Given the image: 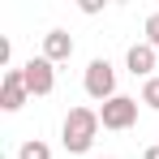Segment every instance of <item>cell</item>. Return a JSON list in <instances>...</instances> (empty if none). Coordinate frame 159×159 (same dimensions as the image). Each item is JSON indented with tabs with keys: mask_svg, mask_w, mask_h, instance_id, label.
<instances>
[{
	"mask_svg": "<svg viewBox=\"0 0 159 159\" xmlns=\"http://www.w3.org/2000/svg\"><path fill=\"white\" fill-rule=\"evenodd\" d=\"M22 78H26V90H30V95H52L56 65L48 60V56H30L26 65H22Z\"/></svg>",
	"mask_w": 159,
	"mask_h": 159,
	"instance_id": "obj_3",
	"label": "cell"
},
{
	"mask_svg": "<svg viewBox=\"0 0 159 159\" xmlns=\"http://www.w3.org/2000/svg\"><path fill=\"white\" fill-rule=\"evenodd\" d=\"M99 112L95 107H73L69 116H65V125H60V142H65V151L69 155H86L90 146H95V133H99Z\"/></svg>",
	"mask_w": 159,
	"mask_h": 159,
	"instance_id": "obj_1",
	"label": "cell"
},
{
	"mask_svg": "<svg viewBox=\"0 0 159 159\" xmlns=\"http://www.w3.org/2000/svg\"><path fill=\"white\" fill-rule=\"evenodd\" d=\"M146 43L159 52V13H151V17H146Z\"/></svg>",
	"mask_w": 159,
	"mask_h": 159,
	"instance_id": "obj_10",
	"label": "cell"
},
{
	"mask_svg": "<svg viewBox=\"0 0 159 159\" xmlns=\"http://www.w3.org/2000/svg\"><path fill=\"white\" fill-rule=\"evenodd\" d=\"M26 78H22V69H9L4 73V82H0V107L4 112H17V107L26 103Z\"/></svg>",
	"mask_w": 159,
	"mask_h": 159,
	"instance_id": "obj_5",
	"label": "cell"
},
{
	"mask_svg": "<svg viewBox=\"0 0 159 159\" xmlns=\"http://www.w3.org/2000/svg\"><path fill=\"white\" fill-rule=\"evenodd\" d=\"M99 120H103V129H129L133 120H138V99H129V95L107 99L99 107Z\"/></svg>",
	"mask_w": 159,
	"mask_h": 159,
	"instance_id": "obj_4",
	"label": "cell"
},
{
	"mask_svg": "<svg viewBox=\"0 0 159 159\" xmlns=\"http://www.w3.org/2000/svg\"><path fill=\"white\" fill-rule=\"evenodd\" d=\"M43 56H48L52 65L69 60V56H73V39H69L65 30H48V34H43Z\"/></svg>",
	"mask_w": 159,
	"mask_h": 159,
	"instance_id": "obj_7",
	"label": "cell"
},
{
	"mask_svg": "<svg viewBox=\"0 0 159 159\" xmlns=\"http://www.w3.org/2000/svg\"><path fill=\"white\" fill-rule=\"evenodd\" d=\"M146 159H159V146H146Z\"/></svg>",
	"mask_w": 159,
	"mask_h": 159,
	"instance_id": "obj_11",
	"label": "cell"
},
{
	"mask_svg": "<svg viewBox=\"0 0 159 159\" xmlns=\"http://www.w3.org/2000/svg\"><path fill=\"white\" fill-rule=\"evenodd\" d=\"M82 86H86V95H90V99L107 103V99H116V69L107 65L103 56H99V60H90V65H86V78H82Z\"/></svg>",
	"mask_w": 159,
	"mask_h": 159,
	"instance_id": "obj_2",
	"label": "cell"
},
{
	"mask_svg": "<svg viewBox=\"0 0 159 159\" xmlns=\"http://www.w3.org/2000/svg\"><path fill=\"white\" fill-rule=\"evenodd\" d=\"M17 159H52V146H48V142H39V138H30V142H22Z\"/></svg>",
	"mask_w": 159,
	"mask_h": 159,
	"instance_id": "obj_8",
	"label": "cell"
},
{
	"mask_svg": "<svg viewBox=\"0 0 159 159\" xmlns=\"http://www.w3.org/2000/svg\"><path fill=\"white\" fill-rule=\"evenodd\" d=\"M125 65H129L133 78H151V69H155V48H151V43H133L129 56H125Z\"/></svg>",
	"mask_w": 159,
	"mask_h": 159,
	"instance_id": "obj_6",
	"label": "cell"
},
{
	"mask_svg": "<svg viewBox=\"0 0 159 159\" xmlns=\"http://www.w3.org/2000/svg\"><path fill=\"white\" fill-rule=\"evenodd\" d=\"M142 103L159 112V78H146V86H142Z\"/></svg>",
	"mask_w": 159,
	"mask_h": 159,
	"instance_id": "obj_9",
	"label": "cell"
}]
</instances>
